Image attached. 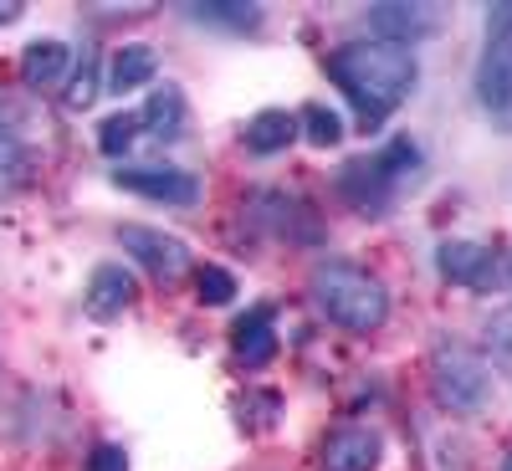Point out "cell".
<instances>
[{
    "instance_id": "cell-10",
    "label": "cell",
    "mask_w": 512,
    "mask_h": 471,
    "mask_svg": "<svg viewBox=\"0 0 512 471\" xmlns=\"http://www.w3.org/2000/svg\"><path fill=\"white\" fill-rule=\"evenodd\" d=\"M231 349H236V359L246 369L272 364V354H277V308L272 303H256L251 313H241L231 323Z\"/></svg>"
},
{
    "instance_id": "cell-12",
    "label": "cell",
    "mask_w": 512,
    "mask_h": 471,
    "mask_svg": "<svg viewBox=\"0 0 512 471\" xmlns=\"http://www.w3.org/2000/svg\"><path fill=\"white\" fill-rule=\"evenodd\" d=\"M379 436L369 425H344V431H333L323 441V466L328 471H374L379 466Z\"/></svg>"
},
{
    "instance_id": "cell-15",
    "label": "cell",
    "mask_w": 512,
    "mask_h": 471,
    "mask_svg": "<svg viewBox=\"0 0 512 471\" xmlns=\"http://www.w3.org/2000/svg\"><path fill=\"white\" fill-rule=\"evenodd\" d=\"M292 139H297V113H287V108H262L246 123V149L251 154H282Z\"/></svg>"
},
{
    "instance_id": "cell-1",
    "label": "cell",
    "mask_w": 512,
    "mask_h": 471,
    "mask_svg": "<svg viewBox=\"0 0 512 471\" xmlns=\"http://www.w3.org/2000/svg\"><path fill=\"white\" fill-rule=\"evenodd\" d=\"M328 77L338 82V93H344L364 123H379L390 118L410 88H415V52L410 47H395V41H349V47L328 52Z\"/></svg>"
},
{
    "instance_id": "cell-18",
    "label": "cell",
    "mask_w": 512,
    "mask_h": 471,
    "mask_svg": "<svg viewBox=\"0 0 512 471\" xmlns=\"http://www.w3.org/2000/svg\"><path fill=\"white\" fill-rule=\"evenodd\" d=\"M31 180V149L0 123V200H11Z\"/></svg>"
},
{
    "instance_id": "cell-26",
    "label": "cell",
    "mask_w": 512,
    "mask_h": 471,
    "mask_svg": "<svg viewBox=\"0 0 512 471\" xmlns=\"http://www.w3.org/2000/svg\"><path fill=\"white\" fill-rule=\"evenodd\" d=\"M507 282H512V256H507Z\"/></svg>"
},
{
    "instance_id": "cell-3",
    "label": "cell",
    "mask_w": 512,
    "mask_h": 471,
    "mask_svg": "<svg viewBox=\"0 0 512 471\" xmlns=\"http://www.w3.org/2000/svg\"><path fill=\"white\" fill-rule=\"evenodd\" d=\"M415 164H420V149L410 139H390L374 159L364 154V159H349L344 169H338V195H344V205H354L364 221H379L384 210L395 205L400 180Z\"/></svg>"
},
{
    "instance_id": "cell-4",
    "label": "cell",
    "mask_w": 512,
    "mask_h": 471,
    "mask_svg": "<svg viewBox=\"0 0 512 471\" xmlns=\"http://www.w3.org/2000/svg\"><path fill=\"white\" fill-rule=\"evenodd\" d=\"M477 103L502 139H512V6H492L487 47L477 62Z\"/></svg>"
},
{
    "instance_id": "cell-25",
    "label": "cell",
    "mask_w": 512,
    "mask_h": 471,
    "mask_svg": "<svg viewBox=\"0 0 512 471\" xmlns=\"http://www.w3.org/2000/svg\"><path fill=\"white\" fill-rule=\"evenodd\" d=\"M21 0H0V26H11V21H21Z\"/></svg>"
},
{
    "instance_id": "cell-5",
    "label": "cell",
    "mask_w": 512,
    "mask_h": 471,
    "mask_svg": "<svg viewBox=\"0 0 512 471\" xmlns=\"http://www.w3.org/2000/svg\"><path fill=\"white\" fill-rule=\"evenodd\" d=\"M487 390H492V364L466 349V344H441L431 354V395L451 410V415H472L487 405Z\"/></svg>"
},
{
    "instance_id": "cell-19",
    "label": "cell",
    "mask_w": 512,
    "mask_h": 471,
    "mask_svg": "<svg viewBox=\"0 0 512 471\" xmlns=\"http://www.w3.org/2000/svg\"><path fill=\"white\" fill-rule=\"evenodd\" d=\"M297 134H303L308 144H318V149H328V144L344 139V118H338L328 103H308L303 113H297Z\"/></svg>"
},
{
    "instance_id": "cell-6",
    "label": "cell",
    "mask_w": 512,
    "mask_h": 471,
    "mask_svg": "<svg viewBox=\"0 0 512 471\" xmlns=\"http://www.w3.org/2000/svg\"><path fill=\"white\" fill-rule=\"evenodd\" d=\"M118 246L154 277V282H180L190 272V246L154 226H118Z\"/></svg>"
},
{
    "instance_id": "cell-17",
    "label": "cell",
    "mask_w": 512,
    "mask_h": 471,
    "mask_svg": "<svg viewBox=\"0 0 512 471\" xmlns=\"http://www.w3.org/2000/svg\"><path fill=\"white\" fill-rule=\"evenodd\" d=\"M200 26H221V31H256L262 26V6L246 0H205V6H185Z\"/></svg>"
},
{
    "instance_id": "cell-8",
    "label": "cell",
    "mask_w": 512,
    "mask_h": 471,
    "mask_svg": "<svg viewBox=\"0 0 512 471\" xmlns=\"http://www.w3.org/2000/svg\"><path fill=\"white\" fill-rule=\"evenodd\" d=\"M436 267H441V277H446V282L472 287V292H487V287L497 282L492 246H482V241H441Z\"/></svg>"
},
{
    "instance_id": "cell-23",
    "label": "cell",
    "mask_w": 512,
    "mask_h": 471,
    "mask_svg": "<svg viewBox=\"0 0 512 471\" xmlns=\"http://www.w3.org/2000/svg\"><path fill=\"white\" fill-rule=\"evenodd\" d=\"M93 98H98V57L82 52V67H77L72 82H67V108L82 113V108H93Z\"/></svg>"
},
{
    "instance_id": "cell-24",
    "label": "cell",
    "mask_w": 512,
    "mask_h": 471,
    "mask_svg": "<svg viewBox=\"0 0 512 471\" xmlns=\"http://www.w3.org/2000/svg\"><path fill=\"white\" fill-rule=\"evenodd\" d=\"M88 471H128V451L123 446H93V456H88Z\"/></svg>"
},
{
    "instance_id": "cell-9",
    "label": "cell",
    "mask_w": 512,
    "mask_h": 471,
    "mask_svg": "<svg viewBox=\"0 0 512 471\" xmlns=\"http://www.w3.org/2000/svg\"><path fill=\"white\" fill-rule=\"evenodd\" d=\"M369 31L374 41H395V47H410L420 36H436L441 31V11L436 6H369Z\"/></svg>"
},
{
    "instance_id": "cell-14",
    "label": "cell",
    "mask_w": 512,
    "mask_h": 471,
    "mask_svg": "<svg viewBox=\"0 0 512 471\" xmlns=\"http://www.w3.org/2000/svg\"><path fill=\"white\" fill-rule=\"evenodd\" d=\"M154 72H159L154 47H144V41H128V47L113 52L108 88H113V93H134V88H144V82H154Z\"/></svg>"
},
{
    "instance_id": "cell-16",
    "label": "cell",
    "mask_w": 512,
    "mask_h": 471,
    "mask_svg": "<svg viewBox=\"0 0 512 471\" xmlns=\"http://www.w3.org/2000/svg\"><path fill=\"white\" fill-rule=\"evenodd\" d=\"M139 128H149L154 139H180L185 134V93L180 88H159L139 108Z\"/></svg>"
},
{
    "instance_id": "cell-21",
    "label": "cell",
    "mask_w": 512,
    "mask_h": 471,
    "mask_svg": "<svg viewBox=\"0 0 512 471\" xmlns=\"http://www.w3.org/2000/svg\"><path fill=\"white\" fill-rule=\"evenodd\" d=\"M195 292H200V303H205V308H226L231 297H236V277H231L226 267L210 262V267L195 272Z\"/></svg>"
},
{
    "instance_id": "cell-20",
    "label": "cell",
    "mask_w": 512,
    "mask_h": 471,
    "mask_svg": "<svg viewBox=\"0 0 512 471\" xmlns=\"http://www.w3.org/2000/svg\"><path fill=\"white\" fill-rule=\"evenodd\" d=\"M134 139H139V113H113V118H103V128H98V149H103L108 159L128 154V149H134Z\"/></svg>"
},
{
    "instance_id": "cell-7",
    "label": "cell",
    "mask_w": 512,
    "mask_h": 471,
    "mask_svg": "<svg viewBox=\"0 0 512 471\" xmlns=\"http://www.w3.org/2000/svg\"><path fill=\"white\" fill-rule=\"evenodd\" d=\"M113 185L128 195H144L154 205H195L200 200V180L175 164H118Z\"/></svg>"
},
{
    "instance_id": "cell-11",
    "label": "cell",
    "mask_w": 512,
    "mask_h": 471,
    "mask_svg": "<svg viewBox=\"0 0 512 471\" xmlns=\"http://www.w3.org/2000/svg\"><path fill=\"white\" fill-rule=\"evenodd\" d=\"M134 297H139L134 272L118 267V262H103V267L93 272V282H88V297H82V308H88V318H98V323H113L118 313L134 308Z\"/></svg>"
},
{
    "instance_id": "cell-2",
    "label": "cell",
    "mask_w": 512,
    "mask_h": 471,
    "mask_svg": "<svg viewBox=\"0 0 512 471\" xmlns=\"http://www.w3.org/2000/svg\"><path fill=\"white\" fill-rule=\"evenodd\" d=\"M308 297L328 323L349 333H379L390 318V287L359 262H318L308 277Z\"/></svg>"
},
{
    "instance_id": "cell-27",
    "label": "cell",
    "mask_w": 512,
    "mask_h": 471,
    "mask_svg": "<svg viewBox=\"0 0 512 471\" xmlns=\"http://www.w3.org/2000/svg\"><path fill=\"white\" fill-rule=\"evenodd\" d=\"M502 471H512V456H507V461H502Z\"/></svg>"
},
{
    "instance_id": "cell-22",
    "label": "cell",
    "mask_w": 512,
    "mask_h": 471,
    "mask_svg": "<svg viewBox=\"0 0 512 471\" xmlns=\"http://www.w3.org/2000/svg\"><path fill=\"white\" fill-rule=\"evenodd\" d=\"M487 359L512 379V308L492 313V323H487Z\"/></svg>"
},
{
    "instance_id": "cell-13",
    "label": "cell",
    "mask_w": 512,
    "mask_h": 471,
    "mask_svg": "<svg viewBox=\"0 0 512 471\" xmlns=\"http://www.w3.org/2000/svg\"><path fill=\"white\" fill-rule=\"evenodd\" d=\"M72 52H67V41L47 36V41H31V47L21 52V82L26 88H52V82L67 72Z\"/></svg>"
}]
</instances>
